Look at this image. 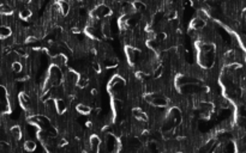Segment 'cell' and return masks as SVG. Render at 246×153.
I'll return each instance as SVG.
<instances>
[{
	"label": "cell",
	"instance_id": "obj_1",
	"mask_svg": "<svg viewBox=\"0 0 246 153\" xmlns=\"http://www.w3.org/2000/svg\"><path fill=\"white\" fill-rule=\"evenodd\" d=\"M101 141H102V140L100 139V136H99V135H96V134H92V135L90 136L89 142H88L90 150H91L92 152H100Z\"/></svg>",
	"mask_w": 246,
	"mask_h": 153
},
{
	"label": "cell",
	"instance_id": "obj_2",
	"mask_svg": "<svg viewBox=\"0 0 246 153\" xmlns=\"http://www.w3.org/2000/svg\"><path fill=\"white\" fill-rule=\"evenodd\" d=\"M55 109L59 115L64 114L67 110V102L64 98H56L55 99Z\"/></svg>",
	"mask_w": 246,
	"mask_h": 153
},
{
	"label": "cell",
	"instance_id": "obj_3",
	"mask_svg": "<svg viewBox=\"0 0 246 153\" xmlns=\"http://www.w3.org/2000/svg\"><path fill=\"white\" fill-rule=\"evenodd\" d=\"M205 25H207V22L201 19V18H198V17H197V18H193L192 22H191V28H192V30H196V31L203 30V29L205 28Z\"/></svg>",
	"mask_w": 246,
	"mask_h": 153
},
{
	"label": "cell",
	"instance_id": "obj_4",
	"mask_svg": "<svg viewBox=\"0 0 246 153\" xmlns=\"http://www.w3.org/2000/svg\"><path fill=\"white\" fill-rule=\"evenodd\" d=\"M76 111L78 114H80V115H89V114H91L92 109L87 103H79V104L76 105Z\"/></svg>",
	"mask_w": 246,
	"mask_h": 153
},
{
	"label": "cell",
	"instance_id": "obj_5",
	"mask_svg": "<svg viewBox=\"0 0 246 153\" xmlns=\"http://www.w3.org/2000/svg\"><path fill=\"white\" fill-rule=\"evenodd\" d=\"M31 16H33V10H31L30 7H22V9L19 10V13H18V17H19L21 19H23V21L29 19Z\"/></svg>",
	"mask_w": 246,
	"mask_h": 153
},
{
	"label": "cell",
	"instance_id": "obj_6",
	"mask_svg": "<svg viewBox=\"0 0 246 153\" xmlns=\"http://www.w3.org/2000/svg\"><path fill=\"white\" fill-rule=\"evenodd\" d=\"M12 35V30L7 25H0V38H7Z\"/></svg>",
	"mask_w": 246,
	"mask_h": 153
},
{
	"label": "cell",
	"instance_id": "obj_7",
	"mask_svg": "<svg viewBox=\"0 0 246 153\" xmlns=\"http://www.w3.org/2000/svg\"><path fill=\"white\" fill-rule=\"evenodd\" d=\"M36 142L34 141L33 139H28L27 141L24 142V150L28 151V152H34L36 151Z\"/></svg>",
	"mask_w": 246,
	"mask_h": 153
}]
</instances>
